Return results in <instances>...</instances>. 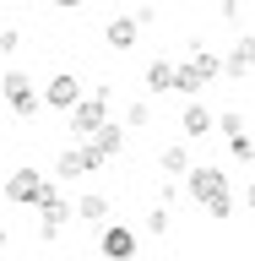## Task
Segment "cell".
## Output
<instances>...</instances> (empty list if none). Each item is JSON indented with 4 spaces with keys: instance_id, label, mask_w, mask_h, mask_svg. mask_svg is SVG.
Returning a JSON list of instances; mask_svg holds the SVG:
<instances>
[{
    "instance_id": "ba28073f",
    "label": "cell",
    "mask_w": 255,
    "mask_h": 261,
    "mask_svg": "<svg viewBox=\"0 0 255 261\" xmlns=\"http://www.w3.org/2000/svg\"><path fill=\"white\" fill-rule=\"evenodd\" d=\"M212 125H217V120H212V109L190 98V103H185V114H179V130H185L190 142H201V136H212Z\"/></svg>"
},
{
    "instance_id": "9c48e42d",
    "label": "cell",
    "mask_w": 255,
    "mask_h": 261,
    "mask_svg": "<svg viewBox=\"0 0 255 261\" xmlns=\"http://www.w3.org/2000/svg\"><path fill=\"white\" fill-rule=\"evenodd\" d=\"M76 223L109 228V196H98V191H81V196H76Z\"/></svg>"
},
{
    "instance_id": "7c38bea8",
    "label": "cell",
    "mask_w": 255,
    "mask_h": 261,
    "mask_svg": "<svg viewBox=\"0 0 255 261\" xmlns=\"http://www.w3.org/2000/svg\"><path fill=\"white\" fill-rule=\"evenodd\" d=\"M81 174H87V158H81V142H76L54 158V179H81Z\"/></svg>"
},
{
    "instance_id": "3957f363",
    "label": "cell",
    "mask_w": 255,
    "mask_h": 261,
    "mask_svg": "<svg viewBox=\"0 0 255 261\" xmlns=\"http://www.w3.org/2000/svg\"><path fill=\"white\" fill-rule=\"evenodd\" d=\"M0 98H6V109H11L16 120H33V114L44 109V93L33 87L27 71H6V76H0Z\"/></svg>"
},
{
    "instance_id": "e0dca14e",
    "label": "cell",
    "mask_w": 255,
    "mask_h": 261,
    "mask_svg": "<svg viewBox=\"0 0 255 261\" xmlns=\"http://www.w3.org/2000/svg\"><path fill=\"white\" fill-rule=\"evenodd\" d=\"M217 136H244V114L239 109H223V114H217Z\"/></svg>"
},
{
    "instance_id": "5b68a950",
    "label": "cell",
    "mask_w": 255,
    "mask_h": 261,
    "mask_svg": "<svg viewBox=\"0 0 255 261\" xmlns=\"http://www.w3.org/2000/svg\"><path fill=\"white\" fill-rule=\"evenodd\" d=\"M81 98H87V93H81V76H76V71H54V76L44 82V103H49V109H65V114H71Z\"/></svg>"
},
{
    "instance_id": "4fadbf2b",
    "label": "cell",
    "mask_w": 255,
    "mask_h": 261,
    "mask_svg": "<svg viewBox=\"0 0 255 261\" xmlns=\"http://www.w3.org/2000/svg\"><path fill=\"white\" fill-rule=\"evenodd\" d=\"M147 93H174V60H152L147 65Z\"/></svg>"
},
{
    "instance_id": "52a82bcc",
    "label": "cell",
    "mask_w": 255,
    "mask_h": 261,
    "mask_svg": "<svg viewBox=\"0 0 255 261\" xmlns=\"http://www.w3.org/2000/svg\"><path fill=\"white\" fill-rule=\"evenodd\" d=\"M136 38H141V22H136V16H109L103 44H109L114 55H130V49H136Z\"/></svg>"
},
{
    "instance_id": "277c9868",
    "label": "cell",
    "mask_w": 255,
    "mask_h": 261,
    "mask_svg": "<svg viewBox=\"0 0 255 261\" xmlns=\"http://www.w3.org/2000/svg\"><path fill=\"white\" fill-rule=\"evenodd\" d=\"M136 250H141V234L130 223H109L98 234V256L103 261H136Z\"/></svg>"
},
{
    "instance_id": "603a6c76",
    "label": "cell",
    "mask_w": 255,
    "mask_h": 261,
    "mask_svg": "<svg viewBox=\"0 0 255 261\" xmlns=\"http://www.w3.org/2000/svg\"><path fill=\"white\" fill-rule=\"evenodd\" d=\"M244 201H250V207H255V174H250V185H244Z\"/></svg>"
},
{
    "instance_id": "44dd1931",
    "label": "cell",
    "mask_w": 255,
    "mask_h": 261,
    "mask_svg": "<svg viewBox=\"0 0 255 261\" xmlns=\"http://www.w3.org/2000/svg\"><path fill=\"white\" fill-rule=\"evenodd\" d=\"M217 6H223V16H239V6H244V0H217Z\"/></svg>"
},
{
    "instance_id": "7a4b0ae2",
    "label": "cell",
    "mask_w": 255,
    "mask_h": 261,
    "mask_svg": "<svg viewBox=\"0 0 255 261\" xmlns=\"http://www.w3.org/2000/svg\"><path fill=\"white\" fill-rule=\"evenodd\" d=\"M109 98H114L109 87H93V93H87V98H81V103H76V109L65 114V130H71L76 142H93L98 130L109 125Z\"/></svg>"
},
{
    "instance_id": "ffe728a7",
    "label": "cell",
    "mask_w": 255,
    "mask_h": 261,
    "mask_svg": "<svg viewBox=\"0 0 255 261\" xmlns=\"http://www.w3.org/2000/svg\"><path fill=\"white\" fill-rule=\"evenodd\" d=\"M16 49H22V33H16V28H0V55H16Z\"/></svg>"
},
{
    "instance_id": "6da1fadb",
    "label": "cell",
    "mask_w": 255,
    "mask_h": 261,
    "mask_svg": "<svg viewBox=\"0 0 255 261\" xmlns=\"http://www.w3.org/2000/svg\"><path fill=\"white\" fill-rule=\"evenodd\" d=\"M185 185H190V196L212 212V218H228V212H234V191H228V174L217 163H195L190 174H185Z\"/></svg>"
},
{
    "instance_id": "7402d4cb",
    "label": "cell",
    "mask_w": 255,
    "mask_h": 261,
    "mask_svg": "<svg viewBox=\"0 0 255 261\" xmlns=\"http://www.w3.org/2000/svg\"><path fill=\"white\" fill-rule=\"evenodd\" d=\"M49 6H60V11H76V6H81V0H49Z\"/></svg>"
},
{
    "instance_id": "ac0fdd59",
    "label": "cell",
    "mask_w": 255,
    "mask_h": 261,
    "mask_svg": "<svg viewBox=\"0 0 255 261\" xmlns=\"http://www.w3.org/2000/svg\"><path fill=\"white\" fill-rule=\"evenodd\" d=\"M228 147H234L239 163H255V136H250V130H244V136H228Z\"/></svg>"
},
{
    "instance_id": "cb8c5ba5",
    "label": "cell",
    "mask_w": 255,
    "mask_h": 261,
    "mask_svg": "<svg viewBox=\"0 0 255 261\" xmlns=\"http://www.w3.org/2000/svg\"><path fill=\"white\" fill-rule=\"evenodd\" d=\"M0 256H6V228H0Z\"/></svg>"
},
{
    "instance_id": "8992f818",
    "label": "cell",
    "mask_w": 255,
    "mask_h": 261,
    "mask_svg": "<svg viewBox=\"0 0 255 261\" xmlns=\"http://www.w3.org/2000/svg\"><path fill=\"white\" fill-rule=\"evenodd\" d=\"M44 179L49 174H38V169H11V174H6V201H16V207H38Z\"/></svg>"
},
{
    "instance_id": "9a60e30c",
    "label": "cell",
    "mask_w": 255,
    "mask_h": 261,
    "mask_svg": "<svg viewBox=\"0 0 255 261\" xmlns=\"http://www.w3.org/2000/svg\"><path fill=\"white\" fill-rule=\"evenodd\" d=\"M158 163H163V174H168V179H174V174H190V169H195V163H190V147H179V142H174V147H163V158H158Z\"/></svg>"
},
{
    "instance_id": "2e32d148",
    "label": "cell",
    "mask_w": 255,
    "mask_h": 261,
    "mask_svg": "<svg viewBox=\"0 0 255 261\" xmlns=\"http://www.w3.org/2000/svg\"><path fill=\"white\" fill-rule=\"evenodd\" d=\"M168 223H174V207H163V201H158V207L147 212V234H168Z\"/></svg>"
},
{
    "instance_id": "8fae6325",
    "label": "cell",
    "mask_w": 255,
    "mask_h": 261,
    "mask_svg": "<svg viewBox=\"0 0 255 261\" xmlns=\"http://www.w3.org/2000/svg\"><path fill=\"white\" fill-rule=\"evenodd\" d=\"M201 87H212V82L201 76V71H195L190 60H179V65H174V93H185V98H195V93H201Z\"/></svg>"
},
{
    "instance_id": "5bb4252c",
    "label": "cell",
    "mask_w": 255,
    "mask_h": 261,
    "mask_svg": "<svg viewBox=\"0 0 255 261\" xmlns=\"http://www.w3.org/2000/svg\"><path fill=\"white\" fill-rule=\"evenodd\" d=\"M93 147L103 152V158H120V152H125V125H114V120H109V125L93 136Z\"/></svg>"
},
{
    "instance_id": "d6986e66",
    "label": "cell",
    "mask_w": 255,
    "mask_h": 261,
    "mask_svg": "<svg viewBox=\"0 0 255 261\" xmlns=\"http://www.w3.org/2000/svg\"><path fill=\"white\" fill-rule=\"evenodd\" d=\"M147 120H152V109H147L141 98H136V103H125V125H130V130H141Z\"/></svg>"
},
{
    "instance_id": "d4e9b609",
    "label": "cell",
    "mask_w": 255,
    "mask_h": 261,
    "mask_svg": "<svg viewBox=\"0 0 255 261\" xmlns=\"http://www.w3.org/2000/svg\"><path fill=\"white\" fill-rule=\"evenodd\" d=\"M81 261H93V256H81ZM98 261H103V256H98Z\"/></svg>"
},
{
    "instance_id": "30bf717a",
    "label": "cell",
    "mask_w": 255,
    "mask_h": 261,
    "mask_svg": "<svg viewBox=\"0 0 255 261\" xmlns=\"http://www.w3.org/2000/svg\"><path fill=\"white\" fill-rule=\"evenodd\" d=\"M223 60H228V76H250V71H255V33H239Z\"/></svg>"
}]
</instances>
